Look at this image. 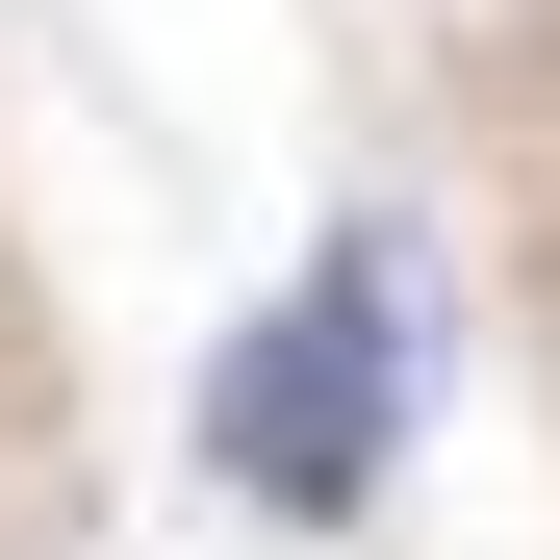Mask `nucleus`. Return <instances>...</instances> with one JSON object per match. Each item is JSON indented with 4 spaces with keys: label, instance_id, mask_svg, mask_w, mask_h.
I'll return each mask as SVG.
<instances>
[{
    "label": "nucleus",
    "instance_id": "1",
    "mask_svg": "<svg viewBox=\"0 0 560 560\" xmlns=\"http://www.w3.org/2000/svg\"><path fill=\"white\" fill-rule=\"evenodd\" d=\"M408 383H433V331H408V255L383 230H331L280 306L230 331V383H205V458L280 510V535H331V510H383V458H408Z\"/></svg>",
    "mask_w": 560,
    "mask_h": 560
}]
</instances>
